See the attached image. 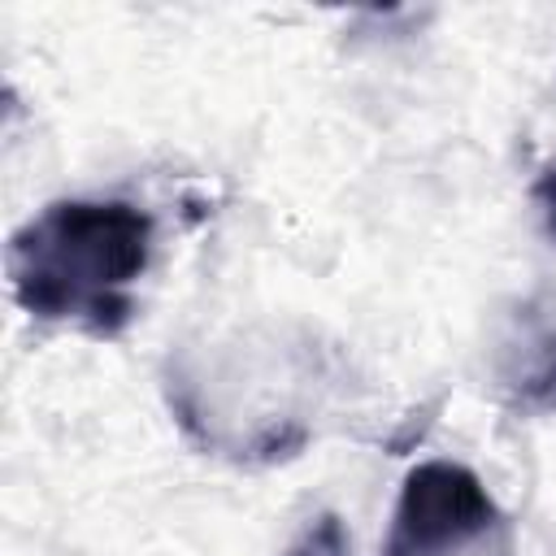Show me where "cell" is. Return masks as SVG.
<instances>
[{"label":"cell","mask_w":556,"mask_h":556,"mask_svg":"<svg viewBox=\"0 0 556 556\" xmlns=\"http://www.w3.org/2000/svg\"><path fill=\"white\" fill-rule=\"evenodd\" d=\"M530 195H534V204H539V213H543L547 230L556 235V161H552V165H543V174L534 178Z\"/></svg>","instance_id":"cell-5"},{"label":"cell","mask_w":556,"mask_h":556,"mask_svg":"<svg viewBox=\"0 0 556 556\" xmlns=\"http://www.w3.org/2000/svg\"><path fill=\"white\" fill-rule=\"evenodd\" d=\"M282 556H352V539H348V526L339 513H321L313 517L295 543L282 552Z\"/></svg>","instance_id":"cell-4"},{"label":"cell","mask_w":556,"mask_h":556,"mask_svg":"<svg viewBox=\"0 0 556 556\" xmlns=\"http://www.w3.org/2000/svg\"><path fill=\"white\" fill-rule=\"evenodd\" d=\"M382 556H513V526L469 465L421 460L400 486Z\"/></svg>","instance_id":"cell-2"},{"label":"cell","mask_w":556,"mask_h":556,"mask_svg":"<svg viewBox=\"0 0 556 556\" xmlns=\"http://www.w3.org/2000/svg\"><path fill=\"white\" fill-rule=\"evenodd\" d=\"M156 222L135 200H52L9 239V287L39 321L117 339L135 317V282L148 274Z\"/></svg>","instance_id":"cell-1"},{"label":"cell","mask_w":556,"mask_h":556,"mask_svg":"<svg viewBox=\"0 0 556 556\" xmlns=\"http://www.w3.org/2000/svg\"><path fill=\"white\" fill-rule=\"evenodd\" d=\"M534 339H539L543 356H539L534 365H517V369L508 374V387H513V404L552 413V408H556V330L543 326Z\"/></svg>","instance_id":"cell-3"}]
</instances>
